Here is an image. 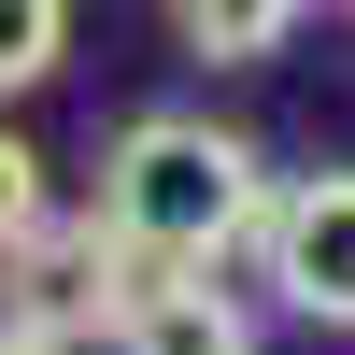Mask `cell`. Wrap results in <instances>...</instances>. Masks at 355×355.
Wrapping results in <instances>:
<instances>
[{
    "label": "cell",
    "instance_id": "cell-1",
    "mask_svg": "<svg viewBox=\"0 0 355 355\" xmlns=\"http://www.w3.org/2000/svg\"><path fill=\"white\" fill-rule=\"evenodd\" d=\"M100 227L142 270H227L270 227V157L214 114H128L100 142Z\"/></svg>",
    "mask_w": 355,
    "mask_h": 355
},
{
    "label": "cell",
    "instance_id": "cell-2",
    "mask_svg": "<svg viewBox=\"0 0 355 355\" xmlns=\"http://www.w3.org/2000/svg\"><path fill=\"white\" fill-rule=\"evenodd\" d=\"M256 270L299 327H341L355 341V171H299L270 185V227H256Z\"/></svg>",
    "mask_w": 355,
    "mask_h": 355
},
{
    "label": "cell",
    "instance_id": "cell-3",
    "mask_svg": "<svg viewBox=\"0 0 355 355\" xmlns=\"http://www.w3.org/2000/svg\"><path fill=\"white\" fill-rule=\"evenodd\" d=\"M128 284H142V256L114 242L100 214H85V227H57V214H43V227H28L15 256H0V313H28V327H57V341H85V327L114 341Z\"/></svg>",
    "mask_w": 355,
    "mask_h": 355
},
{
    "label": "cell",
    "instance_id": "cell-4",
    "mask_svg": "<svg viewBox=\"0 0 355 355\" xmlns=\"http://www.w3.org/2000/svg\"><path fill=\"white\" fill-rule=\"evenodd\" d=\"M114 355H256V313L214 270H142L114 313Z\"/></svg>",
    "mask_w": 355,
    "mask_h": 355
},
{
    "label": "cell",
    "instance_id": "cell-5",
    "mask_svg": "<svg viewBox=\"0 0 355 355\" xmlns=\"http://www.w3.org/2000/svg\"><path fill=\"white\" fill-rule=\"evenodd\" d=\"M299 28H313V0H171V43L199 71H270Z\"/></svg>",
    "mask_w": 355,
    "mask_h": 355
},
{
    "label": "cell",
    "instance_id": "cell-6",
    "mask_svg": "<svg viewBox=\"0 0 355 355\" xmlns=\"http://www.w3.org/2000/svg\"><path fill=\"white\" fill-rule=\"evenodd\" d=\"M57 57H71V0H0V100H28Z\"/></svg>",
    "mask_w": 355,
    "mask_h": 355
},
{
    "label": "cell",
    "instance_id": "cell-7",
    "mask_svg": "<svg viewBox=\"0 0 355 355\" xmlns=\"http://www.w3.org/2000/svg\"><path fill=\"white\" fill-rule=\"evenodd\" d=\"M57 214V185H43V157H28V128H0V256L28 242V227Z\"/></svg>",
    "mask_w": 355,
    "mask_h": 355
},
{
    "label": "cell",
    "instance_id": "cell-8",
    "mask_svg": "<svg viewBox=\"0 0 355 355\" xmlns=\"http://www.w3.org/2000/svg\"><path fill=\"white\" fill-rule=\"evenodd\" d=\"M0 355H71L57 327H28V313H0Z\"/></svg>",
    "mask_w": 355,
    "mask_h": 355
}]
</instances>
